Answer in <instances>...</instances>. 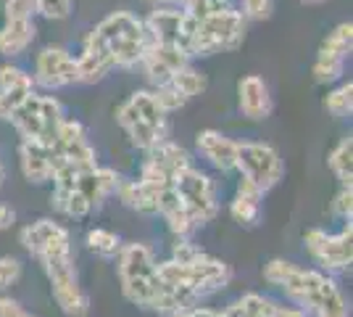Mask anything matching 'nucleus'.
<instances>
[{
  "mask_svg": "<svg viewBox=\"0 0 353 317\" xmlns=\"http://www.w3.org/2000/svg\"><path fill=\"white\" fill-rule=\"evenodd\" d=\"M161 286L156 294L153 309L159 315L174 317L185 309H192L208 294H216L232 280L227 262L201 251L188 241L174 243V257L159 265Z\"/></svg>",
  "mask_w": 353,
  "mask_h": 317,
  "instance_id": "obj_1",
  "label": "nucleus"
},
{
  "mask_svg": "<svg viewBox=\"0 0 353 317\" xmlns=\"http://www.w3.org/2000/svg\"><path fill=\"white\" fill-rule=\"evenodd\" d=\"M148 30L143 19L130 11H114L88 32L82 56L77 59V82H103L114 69H132L148 50Z\"/></svg>",
  "mask_w": 353,
  "mask_h": 317,
  "instance_id": "obj_2",
  "label": "nucleus"
},
{
  "mask_svg": "<svg viewBox=\"0 0 353 317\" xmlns=\"http://www.w3.org/2000/svg\"><path fill=\"white\" fill-rule=\"evenodd\" d=\"M264 278L266 283L282 288L298 307H306L314 317H348L340 288L324 272L303 270L285 259H272L264 267Z\"/></svg>",
  "mask_w": 353,
  "mask_h": 317,
  "instance_id": "obj_3",
  "label": "nucleus"
},
{
  "mask_svg": "<svg viewBox=\"0 0 353 317\" xmlns=\"http://www.w3.org/2000/svg\"><path fill=\"white\" fill-rule=\"evenodd\" d=\"M53 206L66 217H88L103 198L117 193L119 175L103 166L88 169H59L53 177Z\"/></svg>",
  "mask_w": 353,
  "mask_h": 317,
  "instance_id": "obj_4",
  "label": "nucleus"
},
{
  "mask_svg": "<svg viewBox=\"0 0 353 317\" xmlns=\"http://www.w3.org/2000/svg\"><path fill=\"white\" fill-rule=\"evenodd\" d=\"M119 127L130 135L134 148H153L161 140L169 137V119L166 111L161 108L159 98L153 90H137L132 93L124 104L117 108Z\"/></svg>",
  "mask_w": 353,
  "mask_h": 317,
  "instance_id": "obj_5",
  "label": "nucleus"
},
{
  "mask_svg": "<svg viewBox=\"0 0 353 317\" xmlns=\"http://www.w3.org/2000/svg\"><path fill=\"white\" fill-rule=\"evenodd\" d=\"M119 257V280H121V294L127 302L137 304L143 309H153L156 294L161 286L159 278V262L145 243H130L121 246Z\"/></svg>",
  "mask_w": 353,
  "mask_h": 317,
  "instance_id": "obj_6",
  "label": "nucleus"
},
{
  "mask_svg": "<svg viewBox=\"0 0 353 317\" xmlns=\"http://www.w3.org/2000/svg\"><path fill=\"white\" fill-rule=\"evenodd\" d=\"M245 16L237 8H224L216 14L198 19L195 21V32H192V46L190 56H216V53H227L243 46L245 40Z\"/></svg>",
  "mask_w": 353,
  "mask_h": 317,
  "instance_id": "obj_7",
  "label": "nucleus"
},
{
  "mask_svg": "<svg viewBox=\"0 0 353 317\" xmlns=\"http://www.w3.org/2000/svg\"><path fill=\"white\" fill-rule=\"evenodd\" d=\"M8 122L14 124L16 133L24 140L50 143L53 135L59 133L61 122H63V108L53 95L32 93L11 111Z\"/></svg>",
  "mask_w": 353,
  "mask_h": 317,
  "instance_id": "obj_8",
  "label": "nucleus"
},
{
  "mask_svg": "<svg viewBox=\"0 0 353 317\" xmlns=\"http://www.w3.org/2000/svg\"><path fill=\"white\" fill-rule=\"evenodd\" d=\"M40 265H43L45 275L50 280V291H53V299L61 307V312L66 317H88L90 299L79 286V280H77L72 254L45 257L40 259Z\"/></svg>",
  "mask_w": 353,
  "mask_h": 317,
  "instance_id": "obj_9",
  "label": "nucleus"
},
{
  "mask_svg": "<svg viewBox=\"0 0 353 317\" xmlns=\"http://www.w3.org/2000/svg\"><path fill=\"white\" fill-rule=\"evenodd\" d=\"M53 159V175L59 169H88L95 166V148L90 146L88 130L74 119H63L59 133L48 143Z\"/></svg>",
  "mask_w": 353,
  "mask_h": 317,
  "instance_id": "obj_10",
  "label": "nucleus"
},
{
  "mask_svg": "<svg viewBox=\"0 0 353 317\" xmlns=\"http://www.w3.org/2000/svg\"><path fill=\"white\" fill-rule=\"evenodd\" d=\"M174 193L179 196L182 206L188 209L195 225L211 222L219 214V201H216V191L208 175L201 169L188 166L185 172H179L174 177Z\"/></svg>",
  "mask_w": 353,
  "mask_h": 317,
  "instance_id": "obj_11",
  "label": "nucleus"
},
{
  "mask_svg": "<svg viewBox=\"0 0 353 317\" xmlns=\"http://www.w3.org/2000/svg\"><path fill=\"white\" fill-rule=\"evenodd\" d=\"M235 169L243 175V180L259 185L261 191H272L285 175L280 153L266 143H237Z\"/></svg>",
  "mask_w": 353,
  "mask_h": 317,
  "instance_id": "obj_12",
  "label": "nucleus"
},
{
  "mask_svg": "<svg viewBox=\"0 0 353 317\" xmlns=\"http://www.w3.org/2000/svg\"><path fill=\"white\" fill-rule=\"evenodd\" d=\"M143 24L150 43L176 46L190 53L195 19L182 6H153V11L148 14V19H143Z\"/></svg>",
  "mask_w": 353,
  "mask_h": 317,
  "instance_id": "obj_13",
  "label": "nucleus"
},
{
  "mask_svg": "<svg viewBox=\"0 0 353 317\" xmlns=\"http://www.w3.org/2000/svg\"><path fill=\"white\" fill-rule=\"evenodd\" d=\"M303 243L309 249L311 259L322 265L330 272H345L351 270L353 262V225L345 222V227L338 236H330L324 230H309L303 236Z\"/></svg>",
  "mask_w": 353,
  "mask_h": 317,
  "instance_id": "obj_14",
  "label": "nucleus"
},
{
  "mask_svg": "<svg viewBox=\"0 0 353 317\" xmlns=\"http://www.w3.org/2000/svg\"><path fill=\"white\" fill-rule=\"evenodd\" d=\"M192 166V156L182 146L172 140H161L159 146L148 148V159L140 172V180L153 185V188H169L174 185V177Z\"/></svg>",
  "mask_w": 353,
  "mask_h": 317,
  "instance_id": "obj_15",
  "label": "nucleus"
},
{
  "mask_svg": "<svg viewBox=\"0 0 353 317\" xmlns=\"http://www.w3.org/2000/svg\"><path fill=\"white\" fill-rule=\"evenodd\" d=\"M32 79H34V85H40L45 90H61V88L77 85V59L66 48H43L34 59Z\"/></svg>",
  "mask_w": 353,
  "mask_h": 317,
  "instance_id": "obj_16",
  "label": "nucleus"
},
{
  "mask_svg": "<svg viewBox=\"0 0 353 317\" xmlns=\"http://www.w3.org/2000/svg\"><path fill=\"white\" fill-rule=\"evenodd\" d=\"M21 243L32 257H61V254H72V238L69 233L53 222V220H37L21 230Z\"/></svg>",
  "mask_w": 353,
  "mask_h": 317,
  "instance_id": "obj_17",
  "label": "nucleus"
},
{
  "mask_svg": "<svg viewBox=\"0 0 353 317\" xmlns=\"http://www.w3.org/2000/svg\"><path fill=\"white\" fill-rule=\"evenodd\" d=\"M190 53L188 50H182V48L176 46H163V43H148V50L143 61H140V66H143V72H145L148 82L150 85H166L172 77L179 72V69H185L188 64H190Z\"/></svg>",
  "mask_w": 353,
  "mask_h": 317,
  "instance_id": "obj_18",
  "label": "nucleus"
},
{
  "mask_svg": "<svg viewBox=\"0 0 353 317\" xmlns=\"http://www.w3.org/2000/svg\"><path fill=\"white\" fill-rule=\"evenodd\" d=\"M237 104L243 117L250 122H264L272 117V93L259 75H248L237 82Z\"/></svg>",
  "mask_w": 353,
  "mask_h": 317,
  "instance_id": "obj_19",
  "label": "nucleus"
},
{
  "mask_svg": "<svg viewBox=\"0 0 353 317\" xmlns=\"http://www.w3.org/2000/svg\"><path fill=\"white\" fill-rule=\"evenodd\" d=\"M32 93H34L32 75L14 64H3L0 66V119H8L11 111Z\"/></svg>",
  "mask_w": 353,
  "mask_h": 317,
  "instance_id": "obj_20",
  "label": "nucleus"
},
{
  "mask_svg": "<svg viewBox=\"0 0 353 317\" xmlns=\"http://www.w3.org/2000/svg\"><path fill=\"white\" fill-rule=\"evenodd\" d=\"M198 151L206 156L211 166H216L221 172H232L237 162V143L232 137H227L219 130H201L195 135Z\"/></svg>",
  "mask_w": 353,
  "mask_h": 317,
  "instance_id": "obj_21",
  "label": "nucleus"
},
{
  "mask_svg": "<svg viewBox=\"0 0 353 317\" xmlns=\"http://www.w3.org/2000/svg\"><path fill=\"white\" fill-rule=\"evenodd\" d=\"M224 317H306L298 307H280L261 294H245L237 302H232L224 312Z\"/></svg>",
  "mask_w": 353,
  "mask_h": 317,
  "instance_id": "obj_22",
  "label": "nucleus"
},
{
  "mask_svg": "<svg viewBox=\"0 0 353 317\" xmlns=\"http://www.w3.org/2000/svg\"><path fill=\"white\" fill-rule=\"evenodd\" d=\"M19 164L24 177L34 185L48 182L53 177V159H50V148L48 143H37V140H21L19 146Z\"/></svg>",
  "mask_w": 353,
  "mask_h": 317,
  "instance_id": "obj_23",
  "label": "nucleus"
},
{
  "mask_svg": "<svg viewBox=\"0 0 353 317\" xmlns=\"http://www.w3.org/2000/svg\"><path fill=\"white\" fill-rule=\"evenodd\" d=\"M261 198H264V191L259 185H253L248 180H240L235 198L230 204V214H232V220H235L237 225H259V220H261Z\"/></svg>",
  "mask_w": 353,
  "mask_h": 317,
  "instance_id": "obj_24",
  "label": "nucleus"
},
{
  "mask_svg": "<svg viewBox=\"0 0 353 317\" xmlns=\"http://www.w3.org/2000/svg\"><path fill=\"white\" fill-rule=\"evenodd\" d=\"M37 35L34 19H6V24L0 27V56L14 59L21 56L32 46Z\"/></svg>",
  "mask_w": 353,
  "mask_h": 317,
  "instance_id": "obj_25",
  "label": "nucleus"
},
{
  "mask_svg": "<svg viewBox=\"0 0 353 317\" xmlns=\"http://www.w3.org/2000/svg\"><path fill=\"white\" fill-rule=\"evenodd\" d=\"M161 191H166V188H153V185H148L143 180H119L117 185V193L124 201V206L140 211V214H156L159 211Z\"/></svg>",
  "mask_w": 353,
  "mask_h": 317,
  "instance_id": "obj_26",
  "label": "nucleus"
},
{
  "mask_svg": "<svg viewBox=\"0 0 353 317\" xmlns=\"http://www.w3.org/2000/svg\"><path fill=\"white\" fill-rule=\"evenodd\" d=\"M206 75H201L198 69H192L190 64L185 66V69H179L169 82H166V88L169 90H174L185 104L190 101V98H195V95H201V93L206 90ZM161 88V85H159Z\"/></svg>",
  "mask_w": 353,
  "mask_h": 317,
  "instance_id": "obj_27",
  "label": "nucleus"
},
{
  "mask_svg": "<svg viewBox=\"0 0 353 317\" xmlns=\"http://www.w3.org/2000/svg\"><path fill=\"white\" fill-rule=\"evenodd\" d=\"M327 164L332 169V175L340 180V185H351L353 180V137H343L338 146L330 151Z\"/></svg>",
  "mask_w": 353,
  "mask_h": 317,
  "instance_id": "obj_28",
  "label": "nucleus"
},
{
  "mask_svg": "<svg viewBox=\"0 0 353 317\" xmlns=\"http://www.w3.org/2000/svg\"><path fill=\"white\" fill-rule=\"evenodd\" d=\"M345 61L348 59H340V56H332V53H324L319 50L316 59H314V66H311V75L319 85H327V82H335L343 77L345 72Z\"/></svg>",
  "mask_w": 353,
  "mask_h": 317,
  "instance_id": "obj_29",
  "label": "nucleus"
},
{
  "mask_svg": "<svg viewBox=\"0 0 353 317\" xmlns=\"http://www.w3.org/2000/svg\"><path fill=\"white\" fill-rule=\"evenodd\" d=\"M353 48V24L351 21H343L335 30L324 37V43L319 50L324 53H332V56H340V59H348Z\"/></svg>",
  "mask_w": 353,
  "mask_h": 317,
  "instance_id": "obj_30",
  "label": "nucleus"
},
{
  "mask_svg": "<svg viewBox=\"0 0 353 317\" xmlns=\"http://www.w3.org/2000/svg\"><path fill=\"white\" fill-rule=\"evenodd\" d=\"M88 249L92 254L103 259H114L121 251V238L111 230H103V227H95L88 233Z\"/></svg>",
  "mask_w": 353,
  "mask_h": 317,
  "instance_id": "obj_31",
  "label": "nucleus"
},
{
  "mask_svg": "<svg viewBox=\"0 0 353 317\" xmlns=\"http://www.w3.org/2000/svg\"><path fill=\"white\" fill-rule=\"evenodd\" d=\"M324 108H327L332 117H338V119L351 117V111H353V82L351 79H348V82H343V85H338L332 93H327V98H324Z\"/></svg>",
  "mask_w": 353,
  "mask_h": 317,
  "instance_id": "obj_32",
  "label": "nucleus"
},
{
  "mask_svg": "<svg viewBox=\"0 0 353 317\" xmlns=\"http://www.w3.org/2000/svg\"><path fill=\"white\" fill-rule=\"evenodd\" d=\"M179 6H182L195 21L216 14V11H224V8H232L230 0H179Z\"/></svg>",
  "mask_w": 353,
  "mask_h": 317,
  "instance_id": "obj_33",
  "label": "nucleus"
},
{
  "mask_svg": "<svg viewBox=\"0 0 353 317\" xmlns=\"http://www.w3.org/2000/svg\"><path fill=\"white\" fill-rule=\"evenodd\" d=\"M240 14L245 21H266L274 14V0H240Z\"/></svg>",
  "mask_w": 353,
  "mask_h": 317,
  "instance_id": "obj_34",
  "label": "nucleus"
},
{
  "mask_svg": "<svg viewBox=\"0 0 353 317\" xmlns=\"http://www.w3.org/2000/svg\"><path fill=\"white\" fill-rule=\"evenodd\" d=\"M34 3H37V14L50 19V21L69 19L74 8V0H34Z\"/></svg>",
  "mask_w": 353,
  "mask_h": 317,
  "instance_id": "obj_35",
  "label": "nucleus"
},
{
  "mask_svg": "<svg viewBox=\"0 0 353 317\" xmlns=\"http://www.w3.org/2000/svg\"><path fill=\"white\" fill-rule=\"evenodd\" d=\"M3 16L6 19H34L37 16V3L34 0H6L3 3Z\"/></svg>",
  "mask_w": 353,
  "mask_h": 317,
  "instance_id": "obj_36",
  "label": "nucleus"
},
{
  "mask_svg": "<svg viewBox=\"0 0 353 317\" xmlns=\"http://www.w3.org/2000/svg\"><path fill=\"white\" fill-rule=\"evenodd\" d=\"M21 278V262L16 257H0V291L11 288Z\"/></svg>",
  "mask_w": 353,
  "mask_h": 317,
  "instance_id": "obj_37",
  "label": "nucleus"
},
{
  "mask_svg": "<svg viewBox=\"0 0 353 317\" xmlns=\"http://www.w3.org/2000/svg\"><path fill=\"white\" fill-rule=\"evenodd\" d=\"M332 211L338 214L340 220L351 222V217H353V188L351 185H340L338 196H335V204H332Z\"/></svg>",
  "mask_w": 353,
  "mask_h": 317,
  "instance_id": "obj_38",
  "label": "nucleus"
},
{
  "mask_svg": "<svg viewBox=\"0 0 353 317\" xmlns=\"http://www.w3.org/2000/svg\"><path fill=\"white\" fill-rule=\"evenodd\" d=\"M0 317H34L14 299H0Z\"/></svg>",
  "mask_w": 353,
  "mask_h": 317,
  "instance_id": "obj_39",
  "label": "nucleus"
},
{
  "mask_svg": "<svg viewBox=\"0 0 353 317\" xmlns=\"http://www.w3.org/2000/svg\"><path fill=\"white\" fill-rule=\"evenodd\" d=\"M174 317H224L221 312H214V309H201V307H192V309H185Z\"/></svg>",
  "mask_w": 353,
  "mask_h": 317,
  "instance_id": "obj_40",
  "label": "nucleus"
},
{
  "mask_svg": "<svg viewBox=\"0 0 353 317\" xmlns=\"http://www.w3.org/2000/svg\"><path fill=\"white\" fill-rule=\"evenodd\" d=\"M16 222V214L11 206H3L0 204V230H6V227H11Z\"/></svg>",
  "mask_w": 353,
  "mask_h": 317,
  "instance_id": "obj_41",
  "label": "nucleus"
},
{
  "mask_svg": "<svg viewBox=\"0 0 353 317\" xmlns=\"http://www.w3.org/2000/svg\"><path fill=\"white\" fill-rule=\"evenodd\" d=\"M145 3H150V6H176L179 0H145Z\"/></svg>",
  "mask_w": 353,
  "mask_h": 317,
  "instance_id": "obj_42",
  "label": "nucleus"
},
{
  "mask_svg": "<svg viewBox=\"0 0 353 317\" xmlns=\"http://www.w3.org/2000/svg\"><path fill=\"white\" fill-rule=\"evenodd\" d=\"M298 3H306V6H322L324 0H298Z\"/></svg>",
  "mask_w": 353,
  "mask_h": 317,
  "instance_id": "obj_43",
  "label": "nucleus"
},
{
  "mask_svg": "<svg viewBox=\"0 0 353 317\" xmlns=\"http://www.w3.org/2000/svg\"><path fill=\"white\" fill-rule=\"evenodd\" d=\"M3 180H6V172H3V164H0V185H3Z\"/></svg>",
  "mask_w": 353,
  "mask_h": 317,
  "instance_id": "obj_44",
  "label": "nucleus"
}]
</instances>
